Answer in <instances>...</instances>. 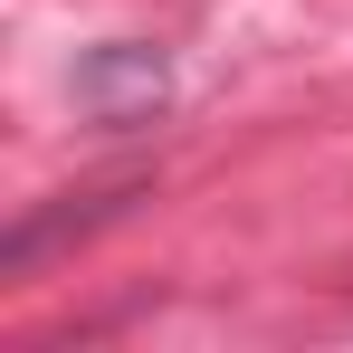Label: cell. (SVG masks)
Returning <instances> with one entry per match:
<instances>
[{"label":"cell","instance_id":"1","mask_svg":"<svg viewBox=\"0 0 353 353\" xmlns=\"http://www.w3.org/2000/svg\"><path fill=\"white\" fill-rule=\"evenodd\" d=\"M163 96H172V67H163V48H134V39H115V48H96V58L77 67V105L96 124H153L163 115Z\"/></svg>","mask_w":353,"mask_h":353},{"label":"cell","instance_id":"2","mask_svg":"<svg viewBox=\"0 0 353 353\" xmlns=\"http://www.w3.org/2000/svg\"><path fill=\"white\" fill-rule=\"evenodd\" d=\"M124 201H143V181H105V191H86V210H48V220H19V230L0 239V268H29L48 239H67V230H96V220H115Z\"/></svg>","mask_w":353,"mask_h":353}]
</instances>
